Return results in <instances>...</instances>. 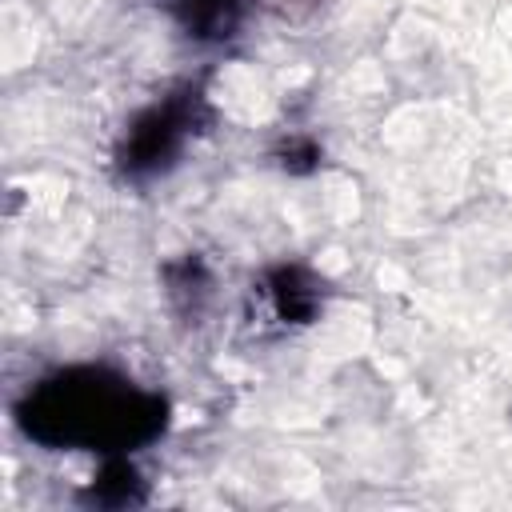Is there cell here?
<instances>
[{"instance_id":"obj_1","label":"cell","mask_w":512,"mask_h":512,"mask_svg":"<svg viewBox=\"0 0 512 512\" xmlns=\"http://www.w3.org/2000/svg\"><path fill=\"white\" fill-rule=\"evenodd\" d=\"M16 420L52 448L120 452L160 432L164 400L108 368H68L40 380L16 408Z\"/></svg>"},{"instance_id":"obj_2","label":"cell","mask_w":512,"mask_h":512,"mask_svg":"<svg viewBox=\"0 0 512 512\" xmlns=\"http://www.w3.org/2000/svg\"><path fill=\"white\" fill-rule=\"evenodd\" d=\"M172 4L184 12L188 28H216V24H228L224 8H228L232 0H172Z\"/></svg>"}]
</instances>
